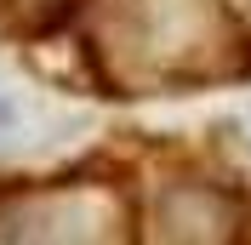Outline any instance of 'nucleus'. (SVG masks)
I'll return each mask as SVG.
<instances>
[{"label": "nucleus", "mask_w": 251, "mask_h": 245, "mask_svg": "<svg viewBox=\"0 0 251 245\" xmlns=\"http://www.w3.org/2000/svg\"><path fill=\"white\" fill-rule=\"evenodd\" d=\"M80 46L103 80L149 92L234 74V51L251 40L228 0H92Z\"/></svg>", "instance_id": "f257e3e1"}, {"label": "nucleus", "mask_w": 251, "mask_h": 245, "mask_svg": "<svg viewBox=\"0 0 251 245\" xmlns=\"http://www.w3.org/2000/svg\"><path fill=\"white\" fill-rule=\"evenodd\" d=\"M246 199L223 177L172 171L137 194V245H240Z\"/></svg>", "instance_id": "7ed1b4c3"}, {"label": "nucleus", "mask_w": 251, "mask_h": 245, "mask_svg": "<svg viewBox=\"0 0 251 245\" xmlns=\"http://www.w3.org/2000/svg\"><path fill=\"white\" fill-rule=\"evenodd\" d=\"M17 131V103H12V92H0V143Z\"/></svg>", "instance_id": "20e7f679"}, {"label": "nucleus", "mask_w": 251, "mask_h": 245, "mask_svg": "<svg viewBox=\"0 0 251 245\" xmlns=\"http://www.w3.org/2000/svg\"><path fill=\"white\" fill-rule=\"evenodd\" d=\"M0 245H137V194L92 171L0 183Z\"/></svg>", "instance_id": "f03ea898"}, {"label": "nucleus", "mask_w": 251, "mask_h": 245, "mask_svg": "<svg viewBox=\"0 0 251 245\" xmlns=\"http://www.w3.org/2000/svg\"><path fill=\"white\" fill-rule=\"evenodd\" d=\"M234 6V17H240V29H246V40H251V0H228Z\"/></svg>", "instance_id": "39448f33"}]
</instances>
